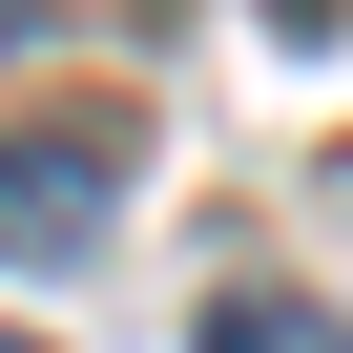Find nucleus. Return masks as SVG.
<instances>
[{"mask_svg":"<svg viewBox=\"0 0 353 353\" xmlns=\"http://www.w3.org/2000/svg\"><path fill=\"white\" fill-rule=\"evenodd\" d=\"M125 166H145V125H125V104H42V125H0V270H63V250H104Z\"/></svg>","mask_w":353,"mask_h":353,"instance_id":"nucleus-1","label":"nucleus"},{"mask_svg":"<svg viewBox=\"0 0 353 353\" xmlns=\"http://www.w3.org/2000/svg\"><path fill=\"white\" fill-rule=\"evenodd\" d=\"M208 353H353V332H332L312 291H229V312H208Z\"/></svg>","mask_w":353,"mask_h":353,"instance_id":"nucleus-2","label":"nucleus"},{"mask_svg":"<svg viewBox=\"0 0 353 353\" xmlns=\"http://www.w3.org/2000/svg\"><path fill=\"white\" fill-rule=\"evenodd\" d=\"M0 353H42V332H0Z\"/></svg>","mask_w":353,"mask_h":353,"instance_id":"nucleus-3","label":"nucleus"}]
</instances>
